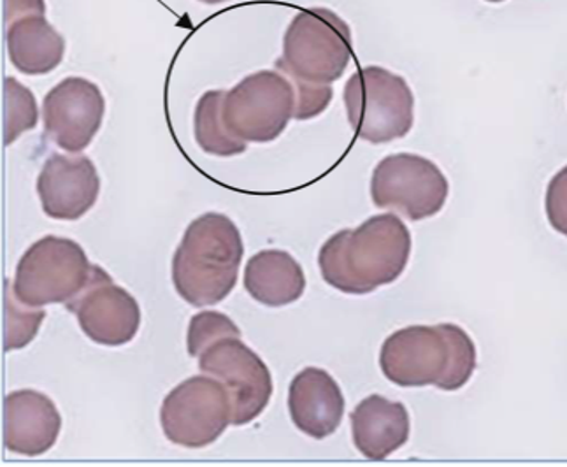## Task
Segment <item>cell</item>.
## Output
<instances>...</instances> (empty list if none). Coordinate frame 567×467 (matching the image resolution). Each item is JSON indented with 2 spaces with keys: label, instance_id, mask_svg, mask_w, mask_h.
Here are the masks:
<instances>
[{
  "label": "cell",
  "instance_id": "6da1fadb",
  "mask_svg": "<svg viewBox=\"0 0 567 467\" xmlns=\"http://www.w3.org/2000/svg\"><path fill=\"white\" fill-rule=\"evenodd\" d=\"M411 245L410 229L386 212L327 239L318 268L327 286L348 295H368L399 280L410 262Z\"/></svg>",
  "mask_w": 567,
  "mask_h": 467
},
{
  "label": "cell",
  "instance_id": "7a4b0ae2",
  "mask_svg": "<svg viewBox=\"0 0 567 467\" xmlns=\"http://www.w3.org/2000/svg\"><path fill=\"white\" fill-rule=\"evenodd\" d=\"M381 373L399 387L455 392L476 370V346L455 323L411 325L390 334L380 352Z\"/></svg>",
  "mask_w": 567,
  "mask_h": 467
},
{
  "label": "cell",
  "instance_id": "3957f363",
  "mask_svg": "<svg viewBox=\"0 0 567 467\" xmlns=\"http://www.w3.org/2000/svg\"><path fill=\"white\" fill-rule=\"evenodd\" d=\"M243 256L236 224L221 212H206L187 227L174 253V289L192 307H215L236 287Z\"/></svg>",
  "mask_w": 567,
  "mask_h": 467
},
{
  "label": "cell",
  "instance_id": "277c9868",
  "mask_svg": "<svg viewBox=\"0 0 567 467\" xmlns=\"http://www.w3.org/2000/svg\"><path fill=\"white\" fill-rule=\"evenodd\" d=\"M353 56L350 27L334 11L305 9L293 18L284 38V56L276 69L288 77L331 85L343 76Z\"/></svg>",
  "mask_w": 567,
  "mask_h": 467
},
{
  "label": "cell",
  "instance_id": "5b68a950",
  "mask_svg": "<svg viewBox=\"0 0 567 467\" xmlns=\"http://www.w3.org/2000/svg\"><path fill=\"white\" fill-rule=\"evenodd\" d=\"M344 106L355 136L371 145L408 136L415 122V97L408 81L378 65L360 69L348 80Z\"/></svg>",
  "mask_w": 567,
  "mask_h": 467
},
{
  "label": "cell",
  "instance_id": "8992f818",
  "mask_svg": "<svg viewBox=\"0 0 567 467\" xmlns=\"http://www.w3.org/2000/svg\"><path fill=\"white\" fill-rule=\"evenodd\" d=\"M94 266L76 241L47 236L18 262L14 295L30 308L68 304L89 286Z\"/></svg>",
  "mask_w": 567,
  "mask_h": 467
},
{
  "label": "cell",
  "instance_id": "52a82bcc",
  "mask_svg": "<svg viewBox=\"0 0 567 467\" xmlns=\"http://www.w3.org/2000/svg\"><path fill=\"white\" fill-rule=\"evenodd\" d=\"M296 86L280 71H259L227 92L224 122L245 143H271L296 118Z\"/></svg>",
  "mask_w": 567,
  "mask_h": 467
},
{
  "label": "cell",
  "instance_id": "ba28073f",
  "mask_svg": "<svg viewBox=\"0 0 567 467\" xmlns=\"http://www.w3.org/2000/svg\"><path fill=\"white\" fill-rule=\"evenodd\" d=\"M164 436L174 445L199 450L213 445L233 424V404L224 383L209 374L179 383L162 403Z\"/></svg>",
  "mask_w": 567,
  "mask_h": 467
},
{
  "label": "cell",
  "instance_id": "9c48e42d",
  "mask_svg": "<svg viewBox=\"0 0 567 467\" xmlns=\"http://www.w3.org/2000/svg\"><path fill=\"white\" fill-rule=\"evenodd\" d=\"M449 179L429 158L413 154L389 155L371 178V199L380 209L399 212L411 221L434 217L445 208Z\"/></svg>",
  "mask_w": 567,
  "mask_h": 467
},
{
  "label": "cell",
  "instance_id": "30bf717a",
  "mask_svg": "<svg viewBox=\"0 0 567 467\" xmlns=\"http://www.w3.org/2000/svg\"><path fill=\"white\" fill-rule=\"evenodd\" d=\"M199 370L224 383L237 427L259 418L271 401V371L241 338H221L209 344L199 357Z\"/></svg>",
  "mask_w": 567,
  "mask_h": 467
},
{
  "label": "cell",
  "instance_id": "8fae6325",
  "mask_svg": "<svg viewBox=\"0 0 567 467\" xmlns=\"http://www.w3.org/2000/svg\"><path fill=\"white\" fill-rule=\"evenodd\" d=\"M106 101L92 81L65 77L43 101L44 136L68 154H81L97 136Z\"/></svg>",
  "mask_w": 567,
  "mask_h": 467
},
{
  "label": "cell",
  "instance_id": "7c38bea8",
  "mask_svg": "<svg viewBox=\"0 0 567 467\" xmlns=\"http://www.w3.org/2000/svg\"><path fill=\"white\" fill-rule=\"evenodd\" d=\"M85 336L104 346H122L136 338L141 310L127 290L116 286L107 272L94 266L89 286L65 304Z\"/></svg>",
  "mask_w": 567,
  "mask_h": 467
},
{
  "label": "cell",
  "instance_id": "4fadbf2b",
  "mask_svg": "<svg viewBox=\"0 0 567 467\" xmlns=\"http://www.w3.org/2000/svg\"><path fill=\"white\" fill-rule=\"evenodd\" d=\"M35 187L47 217L74 221L94 208L101 178L85 155L53 154L44 162Z\"/></svg>",
  "mask_w": 567,
  "mask_h": 467
},
{
  "label": "cell",
  "instance_id": "5bb4252c",
  "mask_svg": "<svg viewBox=\"0 0 567 467\" xmlns=\"http://www.w3.org/2000/svg\"><path fill=\"white\" fill-rule=\"evenodd\" d=\"M62 416L55 403L35 391L11 392L4 399V446L13 454L38 457L55 446Z\"/></svg>",
  "mask_w": 567,
  "mask_h": 467
},
{
  "label": "cell",
  "instance_id": "9a60e30c",
  "mask_svg": "<svg viewBox=\"0 0 567 467\" xmlns=\"http://www.w3.org/2000/svg\"><path fill=\"white\" fill-rule=\"evenodd\" d=\"M288 412L297 429L309 438H329L343 422V392L327 371L306 367L290 383Z\"/></svg>",
  "mask_w": 567,
  "mask_h": 467
},
{
  "label": "cell",
  "instance_id": "2e32d148",
  "mask_svg": "<svg viewBox=\"0 0 567 467\" xmlns=\"http://www.w3.org/2000/svg\"><path fill=\"white\" fill-rule=\"evenodd\" d=\"M357 450L369 460H385L410 439V413L402 403L369 395L350 415Z\"/></svg>",
  "mask_w": 567,
  "mask_h": 467
},
{
  "label": "cell",
  "instance_id": "e0dca14e",
  "mask_svg": "<svg viewBox=\"0 0 567 467\" xmlns=\"http://www.w3.org/2000/svg\"><path fill=\"white\" fill-rule=\"evenodd\" d=\"M11 64L27 76L55 71L65 55V39L48 23L47 14H27L8 25Z\"/></svg>",
  "mask_w": 567,
  "mask_h": 467
},
{
  "label": "cell",
  "instance_id": "ac0fdd59",
  "mask_svg": "<svg viewBox=\"0 0 567 467\" xmlns=\"http://www.w3.org/2000/svg\"><path fill=\"white\" fill-rule=\"evenodd\" d=\"M245 289L264 307H287L302 298L305 271L287 251L262 250L246 263Z\"/></svg>",
  "mask_w": 567,
  "mask_h": 467
},
{
  "label": "cell",
  "instance_id": "d6986e66",
  "mask_svg": "<svg viewBox=\"0 0 567 467\" xmlns=\"http://www.w3.org/2000/svg\"><path fill=\"white\" fill-rule=\"evenodd\" d=\"M225 90H209L195 107V141L204 154L215 157H234L246 152L245 141L230 134L224 122Z\"/></svg>",
  "mask_w": 567,
  "mask_h": 467
},
{
  "label": "cell",
  "instance_id": "ffe728a7",
  "mask_svg": "<svg viewBox=\"0 0 567 467\" xmlns=\"http://www.w3.org/2000/svg\"><path fill=\"white\" fill-rule=\"evenodd\" d=\"M18 301L9 280H4V352L25 349L38 336L41 323L47 319V311L41 308H23Z\"/></svg>",
  "mask_w": 567,
  "mask_h": 467
},
{
  "label": "cell",
  "instance_id": "44dd1931",
  "mask_svg": "<svg viewBox=\"0 0 567 467\" xmlns=\"http://www.w3.org/2000/svg\"><path fill=\"white\" fill-rule=\"evenodd\" d=\"M39 110L32 92L17 77L4 80V145H13L23 132L38 127Z\"/></svg>",
  "mask_w": 567,
  "mask_h": 467
},
{
  "label": "cell",
  "instance_id": "7402d4cb",
  "mask_svg": "<svg viewBox=\"0 0 567 467\" xmlns=\"http://www.w3.org/2000/svg\"><path fill=\"white\" fill-rule=\"evenodd\" d=\"M241 338V331L227 314L203 311L192 316L187 332V350L190 357H200L209 344L221 338Z\"/></svg>",
  "mask_w": 567,
  "mask_h": 467
},
{
  "label": "cell",
  "instance_id": "603a6c76",
  "mask_svg": "<svg viewBox=\"0 0 567 467\" xmlns=\"http://www.w3.org/2000/svg\"><path fill=\"white\" fill-rule=\"evenodd\" d=\"M290 81L296 86V120H311L322 115L331 104L332 95H334L331 85H313V83L296 80V77H290Z\"/></svg>",
  "mask_w": 567,
  "mask_h": 467
},
{
  "label": "cell",
  "instance_id": "cb8c5ba5",
  "mask_svg": "<svg viewBox=\"0 0 567 467\" xmlns=\"http://www.w3.org/2000/svg\"><path fill=\"white\" fill-rule=\"evenodd\" d=\"M545 209L550 226L567 238V166L548 183Z\"/></svg>",
  "mask_w": 567,
  "mask_h": 467
},
{
  "label": "cell",
  "instance_id": "d4e9b609",
  "mask_svg": "<svg viewBox=\"0 0 567 467\" xmlns=\"http://www.w3.org/2000/svg\"><path fill=\"white\" fill-rule=\"evenodd\" d=\"M27 14H47L44 0H4L6 27Z\"/></svg>",
  "mask_w": 567,
  "mask_h": 467
},
{
  "label": "cell",
  "instance_id": "484cf974",
  "mask_svg": "<svg viewBox=\"0 0 567 467\" xmlns=\"http://www.w3.org/2000/svg\"><path fill=\"white\" fill-rule=\"evenodd\" d=\"M203 4H221V2H229V0H199Z\"/></svg>",
  "mask_w": 567,
  "mask_h": 467
},
{
  "label": "cell",
  "instance_id": "4316f807",
  "mask_svg": "<svg viewBox=\"0 0 567 467\" xmlns=\"http://www.w3.org/2000/svg\"><path fill=\"white\" fill-rule=\"evenodd\" d=\"M487 2H494V4H497V2H504V0H487Z\"/></svg>",
  "mask_w": 567,
  "mask_h": 467
}]
</instances>
